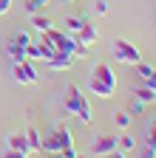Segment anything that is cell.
Instances as JSON below:
<instances>
[{
    "mask_svg": "<svg viewBox=\"0 0 156 158\" xmlns=\"http://www.w3.org/2000/svg\"><path fill=\"white\" fill-rule=\"evenodd\" d=\"M88 90L96 93V96H102V99H111L116 93V73L111 65L105 62H96L88 73Z\"/></svg>",
    "mask_w": 156,
    "mask_h": 158,
    "instance_id": "1",
    "label": "cell"
},
{
    "mask_svg": "<svg viewBox=\"0 0 156 158\" xmlns=\"http://www.w3.org/2000/svg\"><path fill=\"white\" fill-rule=\"evenodd\" d=\"M63 113H65V116H80L82 124H91V122H94V110H91V105H88L85 93L77 88V85H68V88H65V96H63Z\"/></svg>",
    "mask_w": 156,
    "mask_h": 158,
    "instance_id": "2",
    "label": "cell"
},
{
    "mask_svg": "<svg viewBox=\"0 0 156 158\" xmlns=\"http://www.w3.org/2000/svg\"><path fill=\"white\" fill-rule=\"evenodd\" d=\"M40 40H46L54 51H65V54H71V56H85V54H88V48L77 43L71 31H60V28H54V26L46 28Z\"/></svg>",
    "mask_w": 156,
    "mask_h": 158,
    "instance_id": "3",
    "label": "cell"
},
{
    "mask_svg": "<svg viewBox=\"0 0 156 158\" xmlns=\"http://www.w3.org/2000/svg\"><path fill=\"white\" fill-rule=\"evenodd\" d=\"M68 147H74V138L65 124H57L43 135V152H63Z\"/></svg>",
    "mask_w": 156,
    "mask_h": 158,
    "instance_id": "4",
    "label": "cell"
},
{
    "mask_svg": "<svg viewBox=\"0 0 156 158\" xmlns=\"http://www.w3.org/2000/svg\"><path fill=\"white\" fill-rule=\"evenodd\" d=\"M114 59L122 62V65H136V62H142V54H139V48L133 43H128L125 37H116L114 40Z\"/></svg>",
    "mask_w": 156,
    "mask_h": 158,
    "instance_id": "5",
    "label": "cell"
},
{
    "mask_svg": "<svg viewBox=\"0 0 156 158\" xmlns=\"http://www.w3.org/2000/svg\"><path fill=\"white\" fill-rule=\"evenodd\" d=\"M11 76H14L17 85H37V82H40V73H37V68H34L31 59H20V62H14L11 65Z\"/></svg>",
    "mask_w": 156,
    "mask_h": 158,
    "instance_id": "6",
    "label": "cell"
},
{
    "mask_svg": "<svg viewBox=\"0 0 156 158\" xmlns=\"http://www.w3.org/2000/svg\"><path fill=\"white\" fill-rule=\"evenodd\" d=\"M116 150V135H96L94 144H91V155L100 158V155H111Z\"/></svg>",
    "mask_w": 156,
    "mask_h": 158,
    "instance_id": "7",
    "label": "cell"
},
{
    "mask_svg": "<svg viewBox=\"0 0 156 158\" xmlns=\"http://www.w3.org/2000/svg\"><path fill=\"white\" fill-rule=\"evenodd\" d=\"M74 40H77L80 45L91 48V45L96 43V40H100V31H96V26H94V23H88V20H85V23H82V28L74 34Z\"/></svg>",
    "mask_w": 156,
    "mask_h": 158,
    "instance_id": "8",
    "label": "cell"
},
{
    "mask_svg": "<svg viewBox=\"0 0 156 158\" xmlns=\"http://www.w3.org/2000/svg\"><path fill=\"white\" fill-rule=\"evenodd\" d=\"M74 59H77V56H71V54H65V51H54V54L46 59V65H48L51 71H68V68L74 65Z\"/></svg>",
    "mask_w": 156,
    "mask_h": 158,
    "instance_id": "9",
    "label": "cell"
},
{
    "mask_svg": "<svg viewBox=\"0 0 156 158\" xmlns=\"http://www.w3.org/2000/svg\"><path fill=\"white\" fill-rule=\"evenodd\" d=\"M51 54H54V48L46 43V40H37V43H31V45L26 48V56H29V59H43V62H46Z\"/></svg>",
    "mask_w": 156,
    "mask_h": 158,
    "instance_id": "10",
    "label": "cell"
},
{
    "mask_svg": "<svg viewBox=\"0 0 156 158\" xmlns=\"http://www.w3.org/2000/svg\"><path fill=\"white\" fill-rule=\"evenodd\" d=\"M133 68H136V73H139V82H145L148 88L156 90V68L150 62H136Z\"/></svg>",
    "mask_w": 156,
    "mask_h": 158,
    "instance_id": "11",
    "label": "cell"
},
{
    "mask_svg": "<svg viewBox=\"0 0 156 158\" xmlns=\"http://www.w3.org/2000/svg\"><path fill=\"white\" fill-rule=\"evenodd\" d=\"M6 147H9V150H17V152H23V155H29V152H31L26 133H11V135L6 138Z\"/></svg>",
    "mask_w": 156,
    "mask_h": 158,
    "instance_id": "12",
    "label": "cell"
},
{
    "mask_svg": "<svg viewBox=\"0 0 156 158\" xmlns=\"http://www.w3.org/2000/svg\"><path fill=\"white\" fill-rule=\"evenodd\" d=\"M116 150H119V152H133L136 150V138L128 133V130H119V135H116Z\"/></svg>",
    "mask_w": 156,
    "mask_h": 158,
    "instance_id": "13",
    "label": "cell"
},
{
    "mask_svg": "<svg viewBox=\"0 0 156 158\" xmlns=\"http://www.w3.org/2000/svg\"><path fill=\"white\" fill-rule=\"evenodd\" d=\"M133 96L139 99L142 105H153V102H156V90H153V88H148L145 82H139V85L133 88Z\"/></svg>",
    "mask_w": 156,
    "mask_h": 158,
    "instance_id": "14",
    "label": "cell"
},
{
    "mask_svg": "<svg viewBox=\"0 0 156 158\" xmlns=\"http://www.w3.org/2000/svg\"><path fill=\"white\" fill-rule=\"evenodd\" d=\"M26 138H29L31 152H43V135L37 133V127H29V130H26Z\"/></svg>",
    "mask_w": 156,
    "mask_h": 158,
    "instance_id": "15",
    "label": "cell"
},
{
    "mask_svg": "<svg viewBox=\"0 0 156 158\" xmlns=\"http://www.w3.org/2000/svg\"><path fill=\"white\" fill-rule=\"evenodd\" d=\"M31 26H34L37 31H46V28H51L54 23H51L46 14H37V11H34V14H31Z\"/></svg>",
    "mask_w": 156,
    "mask_h": 158,
    "instance_id": "16",
    "label": "cell"
},
{
    "mask_svg": "<svg viewBox=\"0 0 156 158\" xmlns=\"http://www.w3.org/2000/svg\"><path fill=\"white\" fill-rule=\"evenodd\" d=\"M85 20H88L85 14H82V17H77V14H71V17L65 20V28H68L71 34H77V31H80V28H82V23H85Z\"/></svg>",
    "mask_w": 156,
    "mask_h": 158,
    "instance_id": "17",
    "label": "cell"
},
{
    "mask_svg": "<svg viewBox=\"0 0 156 158\" xmlns=\"http://www.w3.org/2000/svg\"><path fill=\"white\" fill-rule=\"evenodd\" d=\"M11 43H14V45H20V48H29V45L34 43V37H31L29 31H17V34H14V40H11Z\"/></svg>",
    "mask_w": 156,
    "mask_h": 158,
    "instance_id": "18",
    "label": "cell"
},
{
    "mask_svg": "<svg viewBox=\"0 0 156 158\" xmlns=\"http://www.w3.org/2000/svg\"><path fill=\"white\" fill-rule=\"evenodd\" d=\"M6 51H9V56L14 59V62H20V59H29V56H26V48L14 45V43H9V45H6Z\"/></svg>",
    "mask_w": 156,
    "mask_h": 158,
    "instance_id": "19",
    "label": "cell"
},
{
    "mask_svg": "<svg viewBox=\"0 0 156 158\" xmlns=\"http://www.w3.org/2000/svg\"><path fill=\"white\" fill-rule=\"evenodd\" d=\"M114 122H116V127H119V130H128V127H131V113L119 110V113L114 116Z\"/></svg>",
    "mask_w": 156,
    "mask_h": 158,
    "instance_id": "20",
    "label": "cell"
},
{
    "mask_svg": "<svg viewBox=\"0 0 156 158\" xmlns=\"http://www.w3.org/2000/svg\"><path fill=\"white\" fill-rule=\"evenodd\" d=\"M145 133H148V147H153V150H156V118H150V122H148Z\"/></svg>",
    "mask_w": 156,
    "mask_h": 158,
    "instance_id": "21",
    "label": "cell"
},
{
    "mask_svg": "<svg viewBox=\"0 0 156 158\" xmlns=\"http://www.w3.org/2000/svg\"><path fill=\"white\" fill-rule=\"evenodd\" d=\"M46 3H51V0H26V11H29V14H34V11H40Z\"/></svg>",
    "mask_w": 156,
    "mask_h": 158,
    "instance_id": "22",
    "label": "cell"
},
{
    "mask_svg": "<svg viewBox=\"0 0 156 158\" xmlns=\"http://www.w3.org/2000/svg\"><path fill=\"white\" fill-rule=\"evenodd\" d=\"M94 11L102 14V17H108V14H111V6L105 3V0H96V3H94Z\"/></svg>",
    "mask_w": 156,
    "mask_h": 158,
    "instance_id": "23",
    "label": "cell"
},
{
    "mask_svg": "<svg viewBox=\"0 0 156 158\" xmlns=\"http://www.w3.org/2000/svg\"><path fill=\"white\" fill-rule=\"evenodd\" d=\"M139 113H145V105L139 102V99H133V105H131V116H139Z\"/></svg>",
    "mask_w": 156,
    "mask_h": 158,
    "instance_id": "24",
    "label": "cell"
},
{
    "mask_svg": "<svg viewBox=\"0 0 156 158\" xmlns=\"http://www.w3.org/2000/svg\"><path fill=\"white\" fill-rule=\"evenodd\" d=\"M0 158H26V155H23V152H17V150H9V147H6L3 152H0Z\"/></svg>",
    "mask_w": 156,
    "mask_h": 158,
    "instance_id": "25",
    "label": "cell"
},
{
    "mask_svg": "<svg viewBox=\"0 0 156 158\" xmlns=\"http://www.w3.org/2000/svg\"><path fill=\"white\" fill-rule=\"evenodd\" d=\"M9 9H11V0H0V17L9 14Z\"/></svg>",
    "mask_w": 156,
    "mask_h": 158,
    "instance_id": "26",
    "label": "cell"
},
{
    "mask_svg": "<svg viewBox=\"0 0 156 158\" xmlns=\"http://www.w3.org/2000/svg\"><path fill=\"white\" fill-rule=\"evenodd\" d=\"M142 158H156V150H153V147H145V152H142Z\"/></svg>",
    "mask_w": 156,
    "mask_h": 158,
    "instance_id": "27",
    "label": "cell"
},
{
    "mask_svg": "<svg viewBox=\"0 0 156 158\" xmlns=\"http://www.w3.org/2000/svg\"><path fill=\"white\" fill-rule=\"evenodd\" d=\"M108 158H128V155H125V152H119V150H114V152H111Z\"/></svg>",
    "mask_w": 156,
    "mask_h": 158,
    "instance_id": "28",
    "label": "cell"
},
{
    "mask_svg": "<svg viewBox=\"0 0 156 158\" xmlns=\"http://www.w3.org/2000/svg\"><path fill=\"white\" fill-rule=\"evenodd\" d=\"M48 158H63V155L60 152H48Z\"/></svg>",
    "mask_w": 156,
    "mask_h": 158,
    "instance_id": "29",
    "label": "cell"
},
{
    "mask_svg": "<svg viewBox=\"0 0 156 158\" xmlns=\"http://www.w3.org/2000/svg\"><path fill=\"white\" fill-rule=\"evenodd\" d=\"M63 3H74V0H63Z\"/></svg>",
    "mask_w": 156,
    "mask_h": 158,
    "instance_id": "30",
    "label": "cell"
}]
</instances>
